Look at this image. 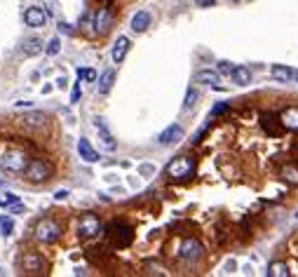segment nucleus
<instances>
[{"label": "nucleus", "mask_w": 298, "mask_h": 277, "mask_svg": "<svg viewBox=\"0 0 298 277\" xmlns=\"http://www.w3.org/2000/svg\"><path fill=\"white\" fill-rule=\"evenodd\" d=\"M179 256L183 258V261H197V258L202 256V245H200V240H195V238H186L181 242V247H179Z\"/></svg>", "instance_id": "7"}, {"label": "nucleus", "mask_w": 298, "mask_h": 277, "mask_svg": "<svg viewBox=\"0 0 298 277\" xmlns=\"http://www.w3.org/2000/svg\"><path fill=\"white\" fill-rule=\"evenodd\" d=\"M78 155L82 157L87 165H94V162H99V153L90 146V141L87 139H80L78 141Z\"/></svg>", "instance_id": "16"}, {"label": "nucleus", "mask_w": 298, "mask_h": 277, "mask_svg": "<svg viewBox=\"0 0 298 277\" xmlns=\"http://www.w3.org/2000/svg\"><path fill=\"white\" fill-rule=\"evenodd\" d=\"M181 139H183V127L181 125H169L162 134L157 136V141L162 143V146H174V143H179Z\"/></svg>", "instance_id": "9"}, {"label": "nucleus", "mask_w": 298, "mask_h": 277, "mask_svg": "<svg viewBox=\"0 0 298 277\" xmlns=\"http://www.w3.org/2000/svg\"><path fill=\"white\" fill-rule=\"evenodd\" d=\"M195 103H197V90H193V87H190L188 92H186V101H183V110H190L195 106Z\"/></svg>", "instance_id": "26"}, {"label": "nucleus", "mask_w": 298, "mask_h": 277, "mask_svg": "<svg viewBox=\"0 0 298 277\" xmlns=\"http://www.w3.org/2000/svg\"><path fill=\"white\" fill-rule=\"evenodd\" d=\"M279 117H275V115H263V120H261V125H263V129H266V132H270L272 136L275 134H279V127L275 123H277Z\"/></svg>", "instance_id": "25"}, {"label": "nucleus", "mask_w": 298, "mask_h": 277, "mask_svg": "<svg viewBox=\"0 0 298 277\" xmlns=\"http://www.w3.org/2000/svg\"><path fill=\"white\" fill-rule=\"evenodd\" d=\"M291 270H289V265L282 263V261H272L268 265V277H289Z\"/></svg>", "instance_id": "22"}, {"label": "nucleus", "mask_w": 298, "mask_h": 277, "mask_svg": "<svg viewBox=\"0 0 298 277\" xmlns=\"http://www.w3.org/2000/svg\"><path fill=\"white\" fill-rule=\"evenodd\" d=\"M279 123L284 129H291V132H298V108H286L279 113Z\"/></svg>", "instance_id": "15"}, {"label": "nucleus", "mask_w": 298, "mask_h": 277, "mask_svg": "<svg viewBox=\"0 0 298 277\" xmlns=\"http://www.w3.org/2000/svg\"><path fill=\"white\" fill-rule=\"evenodd\" d=\"M21 268L26 272H40L42 270V256L35 252H28L24 254V258H21Z\"/></svg>", "instance_id": "14"}, {"label": "nucleus", "mask_w": 298, "mask_h": 277, "mask_svg": "<svg viewBox=\"0 0 298 277\" xmlns=\"http://www.w3.org/2000/svg\"><path fill=\"white\" fill-rule=\"evenodd\" d=\"M282 176H284L289 183H298V169L296 167H284L282 169Z\"/></svg>", "instance_id": "27"}, {"label": "nucleus", "mask_w": 298, "mask_h": 277, "mask_svg": "<svg viewBox=\"0 0 298 277\" xmlns=\"http://www.w3.org/2000/svg\"><path fill=\"white\" fill-rule=\"evenodd\" d=\"M14 230V221L10 219V216H5V214H0V235L3 238H10Z\"/></svg>", "instance_id": "24"}, {"label": "nucleus", "mask_w": 298, "mask_h": 277, "mask_svg": "<svg viewBox=\"0 0 298 277\" xmlns=\"http://www.w3.org/2000/svg\"><path fill=\"white\" fill-rule=\"evenodd\" d=\"M94 129L99 132V143H101L108 153H113V150L117 148V143H115V139H113V134H110V129L106 127L104 117H97V120H94Z\"/></svg>", "instance_id": "8"}, {"label": "nucleus", "mask_w": 298, "mask_h": 277, "mask_svg": "<svg viewBox=\"0 0 298 277\" xmlns=\"http://www.w3.org/2000/svg\"><path fill=\"white\" fill-rule=\"evenodd\" d=\"M59 52V38H52L47 43V54H57Z\"/></svg>", "instance_id": "29"}, {"label": "nucleus", "mask_w": 298, "mask_h": 277, "mask_svg": "<svg viewBox=\"0 0 298 277\" xmlns=\"http://www.w3.org/2000/svg\"><path fill=\"white\" fill-rule=\"evenodd\" d=\"M59 31H64L66 35H73V28L68 24H64V21H59Z\"/></svg>", "instance_id": "33"}, {"label": "nucleus", "mask_w": 298, "mask_h": 277, "mask_svg": "<svg viewBox=\"0 0 298 277\" xmlns=\"http://www.w3.org/2000/svg\"><path fill=\"white\" fill-rule=\"evenodd\" d=\"M293 80H296V83H298V71H293Z\"/></svg>", "instance_id": "37"}, {"label": "nucleus", "mask_w": 298, "mask_h": 277, "mask_svg": "<svg viewBox=\"0 0 298 277\" xmlns=\"http://www.w3.org/2000/svg\"><path fill=\"white\" fill-rule=\"evenodd\" d=\"M21 52L26 54V57H35L42 52V40L40 38H26L24 40V45H21Z\"/></svg>", "instance_id": "21"}, {"label": "nucleus", "mask_w": 298, "mask_h": 277, "mask_svg": "<svg viewBox=\"0 0 298 277\" xmlns=\"http://www.w3.org/2000/svg\"><path fill=\"white\" fill-rule=\"evenodd\" d=\"M195 5L197 7H211V5H216V0H195Z\"/></svg>", "instance_id": "32"}, {"label": "nucleus", "mask_w": 298, "mask_h": 277, "mask_svg": "<svg viewBox=\"0 0 298 277\" xmlns=\"http://www.w3.org/2000/svg\"><path fill=\"white\" fill-rule=\"evenodd\" d=\"M195 83H202V85H211V87H219L221 83V73L219 71H200L195 75Z\"/></svg>", "instance_id": "18"}, {"label": "nucleus", "mask_w": 298, "mask_h": 277, "mask_svg": "<svg viewBox=\"0 0 298 277\" xmlns=\"http://www.w3.org/2000/svg\"><path fill=\"white\" fill-rule=\"evenodd\" d=\"M127 52H130V38H127V35H120V38L113 43V52H110V57H113L115 64H120V61H124Z\"/></svg>", "instance_id": "12"}, {"label": "nucleus", "mask_w": 298, "mask_h": 277, "mask_svg": "<svg viewBox=\"0 0 298 277\" xmlns=\"http://www.w3.org/2000/svg\"><path fill=\"white\" fill-rule=\"evenodd\" d=\"M226 110H228V103H216L211 108V115H219V113H226Z\"/></svg>", "instance_id": "30"}, {"label": "nucleus", "mask_w": 298, "mask_h": 277, "mask_svg": "<svg viewBox=\"0 0 298 277\" xmlns=\"http://www.w3.org/2000/svg\"><path fill=\"white\" fill-rule=\"evenodd\" d=\"M84 77H87V80H97V73H94V71H90V68H87V75H84Z\"/></svg>", "instance_id": "36"}, {"label": "nucleus", "mask_w": 298, "mask_h": 277, "mask_svg": "<svg viewBox=\"0 0 298 277\" xmlns=\"http://www.w3.org/2000/svg\"><path fill=\"white\" fill-rule=\"evenodd\" d=\"M35 238L42 242V245H52L61 238V226H59L54 219H42L35 226Z\"/></svg>", "instance_id": "5"}, {"label": "nucleus", "mask_w": 298, "mask_h": 277, "mask_svg": "<svg viewBox=\"0 0 298 277\" xmlns=\"http://www.w3.org/2000/svg\"><path fill=\"white\" fill-rule=\"evenodd\" d=\"M57 87H66V77H64V75H59V77H57Z\"/></svg>", "instance_id": "35"}, {"label": "nucleus", "mask_w": 298, "mask_h": 277, "mask_svg": "<svg viewBox=\"0 0 298 277\" xmlns=\"http://www.w3.org/2000/svg\"><path fill=\"white\" fill-rule=\"evenodd\" d=\"M54 197H57V200H66V197H68V190H57Z\"/></svg>", "instance_id": "34"}, {"label": "nucleus", "mask_w": 298, "mask_h": 277, "mask_svg": "<svg viewBox=\"0 0 298 277\" xmlns=\"http://www.w3.org/2000/svg\"><path fill=\"white\" fill-rule=\"evenodd\" d=\"M106 235L110 238V242L117 247V249H124V247L132 245V240H134V230H132L127 223L122 221H113L108 228H106Z\"/></svg>", "instance_id": "3"}, {"label": "nucleus", "mask_w": 298, "mask_h": 277, "mask_svg": "<svg viewBox=\"0 0 298 277\" xmlns=\"http://www.w3.org/2000/svg\"><path fill=\"white\" fill-rule=\"evenodd\" d=\"M113 83H115V71L108 68V71H104V75L99 77V85H97L99 94H108L110 87H113Z\"/></svg>", "instance_id": "19"}, {"label": "nucleus", "mask_w": 298, "mask_h": 277, "mask_svg": "<svg viewBox=\"0 0 298 277\" xmlns=\"http://www.w3.org/2000/svg\"><path fill=\"white\" fill-rule=\"evenodd\" d=\"M233 3H244V0H233Z\"/></svg>", "instance_id": "38"}, {"label": "nucleus", "mask_w": 298, "mask_h": 277, "mask_svg": "<svg viewBox=\"0 0 298 277\" xmlns=\"http://www.w3.org/2000/svg\"><path fill=\"white\" fill-rule=\"evenodd\" d=\"M193 172H195V160L188 157V155H179L164 167V174L172 181H186L193 176Z\"/></svg>", "instance_id": "1"}, {"label": "nucleus", "mask_w": 298, "mask_h": 277, "mask_svg": "<svg viewBox=\"0 0 298 277\" xmlns=\"http://www.w3.org/2000/svg\"><path fill=\"white\" fill-rule=\"evenodd\" d=\"M24 123H26L28 127H45L47 115L42 110H31V113H24Z\"/></svg>", "instance_id": "20"}, {"label": "nucleus", "mask_w": 298, "mask_h": 277, "mask_svg": "<svg viewBox=\"0 0 298 277\" xmlns=\"http://www.w3.org/2000/svg\"><path fill=\"white\" fill-rule=\"evenodd\" d=\"M24 21H26V26H31V28H42V26L47 24V14L40 10V7H28L26 12H24Z\"/></svg>", "instance_id": "10"}, {"label": "nucleus", "mask_w": 298, "mask_h": 277, "mask_svg": "<svg viewBox=\"0 0 298 277\" xmlns=\"http://www.w3.org/2000/svg\"><path fill=\"white\" fill-rule=\"evenodd\" d=\"M230 77H233V83H235V85L244 87V85L251 83V71H249L246 66H235V71L230 73Z\"/></svg>", "instance_id": "17"}, {"label": "nucleus", "mask_w": 298, "mask_h": 277, "mask_svg": "<svg viewBox=\"0 0 298 277\" xmlns=\"http://www.w3.org/2000/svg\"><path fill=\"white\" fill-rule=\"evenodd\" d=\"M24 174H26V179L31 181V183H45V181L52 179L54 167L50 160H31Z\"/></svg>", "instance_id": "4"}, {"label": "nucleus", "mask_w": 298, "mask_h": 277, "mask_svg": "<svg viewBox=\"0 0 298 277\" xmlns=\"http://www.w3.org/2000/svg\"><path fill=\"white\" fill-rule=\"evenodd\" d=\"M110 10L108 7H99L97 12H94V33H104L110 28Z\"/></svg>", "instance_id": "11"}, {"label": "nucleus", "mask_w": 298, "mask_h": 277, "mask_svg": "<svg viewBox=\"0 0 298 277\" xmlns=\"http://www.w3.org/2000/svg\"><path fill=\"white\" fill-rule=\"evenodd\" d=\"M233 71H235V66L230 64V61H221V64H219V73H221V75H230Z\"/></svg>", "instance_id": "28"}, {"label": "nucleus", "mask_w": 298, "mask_h": 277, "mask_svg": "<svg viewBox=\"0 0 298 277\" xmlns=\"http://www.w3.org/2000/svg\"><path fill=\"white\" fill-rule=\"evenodd\" d=\"M101 230H104V226H101L99 216H94V214H84V216H80V221H78V238L80 240L97 238Z\"/></svg>", "instance_id": "6"}, {"label": "nucleus", "mask_w": 298, "mask_h": 277, "mask_svg": "<svg viewBox=\"0 0 298 277\" xmlns=\"http://www.w3.org/2000/svg\"><path fill=\"white\" fill-rule=\"evenodd\" d=\"M80 94H82V92H80V83H78L75 87H73V92H71V101H73V103H78Z\"/></svg>", "instance_id": "31"}, {"label": "nucleus", "mask_w": 298, "mask_h": 277, "mask_svg": "<svg viewBox=\"0 0 298 277\" xmlns=\"http://www.w3.org/2000/svg\"><path fill=\"white\" fill-rule=\"evenodd\" d=\"M28 155L24 150H3L0 153V167L5 169V172H12V174H21V172H26L28 167Z\"/></svg>", "instance_id": "2"}, {"label": "nucleus", "mask_w": 298, "mask_h": 277, "mask_svg": "<svg viewBox=\"0 0 298 277\" xmlns=\"http://www.w3.org/2000/svg\"><path fill=\"white\" fill-rule=\"evenodd\" d=\"M130 26H132V31H134V33H146V31H148V26H150V12L139 10V12L132 17Z\"/></svg>", "instance_id": "13"}, {"label": "nucleus", "mask_w": 298, "mask_h": 277, "mask_svg": "<svg viewBox=\"0 0 298 277\" xmlns=\"http://www.w3.org/2000/svg\"><path fill=\"white\" fill-rule=\"evenodd\" d=\"M270 73L277 83H289V80H293V71L291 68H286V66H272Z\"/></svg>", "instance_id": "23"}]
</instances>
